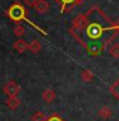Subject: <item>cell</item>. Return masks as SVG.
<instances>
[{
  "label": "cell",
  "instance_id": "cell-1",
  "mask_svg": "<svg viewBox=\"0 0 119 121\" xmlns=\"http://www.w3.org/2000/svg\"><path fill=\"white\" fill-rule=\"evenodd\" d=\"M6 15L14 23H18V24H19V22L26 21V18H27L26 17V8L22 4H19V3H14V4H12L9 6L8 10H6Z\"/></svg>",
  "mask_w": 119,
  "mask_h": 121
},
{
  "label": "cell",
  "instance_id": "cell-2",
  "mask_svg": "<svg viewBox=\"0 0 119 121\" xmlns=\"http://www.w3.org/2000/svg\"><path fill=\"white\" fill-rule=\"evenodd\" d=\"M104 32H106V28H104L100 23H90L86 27V35L87 37L92 40L91 42H97L96 40H100V38L104 36Z\"/></svg>",
  "mask_w": 119,
  "mask_h": 121
},
{
  "label": "cell",
  "instance_id": "cell-3",
  "mask_svg": "<svg viewBox=\"0 0 119 121\" xmlns=\"http://www.w3.org/2000/svg\"><path fill=\"white\" fill-rule=\"evenodd\" d=\"M19 91H21V87L15 83L14 80H9L6 82L3 87V92H4L8 97H13V96H18Z\"/></svg>",
  "mask_w": 119,
  "mask_h": 121
},
{
  "label": "cell",
  "instance_id": "cell-4",
  "mask_svg": "<svg viewBox=\"0 0 119 121\" xmlns=\"http://www.w3.org/2000/svg\"><path fill=\"white\" fill-rule=\"evenodd\" d=\"M13 48L17 52H19V54H22V52H24L28 48V43L24 40H22V38H18V40L13 43Z\"/></svg>",
  "mask_w": 119,
  "mask_h": 121
},
{
  "label": "cell",
  "instance_id": "cell-5",
  "mask_svg": "<svg viewBox=\"0 0 119 121\" xmlns=\"http://www.w3.org/2000/svg\"><path fill=\"white\" fill-rule=\"evenodd\" d=\"M33 8L37 10L38 13H41V14H44L50 9V5H49V3L46 1V0H37V3L35 4Z\"/></svg>",
  "mask_w": 119,
  "mask_h": 121
},
{
  "label": "cell",
  "instance_id": "cell-6",
  "mask_svg": "<svg viewBox=\"0 0 119 121\" xmlns=\"http://www.w3.org/2000/svg\"><path fill=\"white\" fill-rule=\"evenodd\" d=\"M55 97H57V94H55L54 89H50V88H49V89H45L44 92H42V99L48 103H51L52 101L55 99Z\"/></svg>",
  "mask_w": 119,
  "mask_h": 121
},
{
  "label": "cell",
  "instance_id": "cell-7",
  "mask_svg": "<svg viewBox=\"0 0 119 121\" xmlns=\"http://www.w3.org/2000/svg\"><path fill=\"white\" fill-rule=\"evenodd\" d=\"M6 106L9 107L10 110H15L17 107L21 104V101H19L18 96H13V97H8L6 98Z\"/></svg>",
  "mask_w": 119,
  "mask_h": 121
},
{
  "label": "cell",
  "instance_id": "cell-8",
  "mask_svg": "<svg viewBox=\"0 0 119 121\" xmlns=\"http://www.w3.org/2000/svg\"><path fill=\"white\" fill-rule=\"evenodd\" d=\"M99 116H100L101 119H104V120H108V119H110V117L113 116V111H111L110 107L102 106L101 108L99 110Z\"/></svg>",
  "mask_w": 119,
  "mask_h": 121
},
{
  "label": "cell",
  "instance_id": "cell-9",
  "mask_svg": "<svg viewBox=\"0 0 119 121\" xmlns=\"http://www.w3.org/2000/svg\"><path fill=\"white\" fill-rule=\"evenodd\" d=\"M28 50L31 51V52H33V54L40 52V50H41V43H40V41H37V40L31 41L28 43Z\"/></svg>",
  "mask_w": 119,
  "mask_h": 121
},
{
  "label": "cell",
  "instance_id": "cell-10",
  "mask_svg": "<svg viewBox=\"0 0 119 121\" xmlns=\"http://www.w3.org/2000/svg\"><path fill=\"white\" fill-rule=\"evenodd\" d=\"M81 79H82V82H85V83H90V82L94 79V74H92L91 70L85 69L81 73Z\"/></svg>",
  "mask_w": 119,
  "mask_h": 121
},
{
  "label": "cell",
  "instance_id": "cell-11",
  "mask_svg": "<svg viewBox=\"0 0 119 121\" xmlns=\"http://www.w3.org/2000/svg\"><path fill=\"white\" fill-rule=\"evenodd\" d=\"M31 121H48V117L44 112L41 111H36L33 115L31 116Z\"/></svg>",
  "mask_w": 119,
  "mask_h": 121
},
{
  "label": "cell",
  "instance_id": "cell-12",
  "mask_svg": "<svg viewBox=\"0 0 119 121\" xmlns=\"http://www.w3.org/2000/svg\"><path fill=\"white\" fill-rule=\"evenodd\" d=\"M109 52L113 57H119V43H113L109 47Z\"/></svg>",
  "mask_w": 119,
  "mask_h": 121
},
{
  "label": "cell",
  "instance_id": "cell-13",
  "mask_svg": "<svg viewBox=\"0 0 119 121\" xmlns=\"http://www.w3.org/2000/svg\"><path fill=\"white\" fill-rule=\"evenodd\" d=\"M13 32H14V35L17 36V37H21V36L24 35L26 29H24V27H23V26H21V24H17V26L14 27V29H13Z\"/></svg>",
  "mask_w": 119,
  "mask_h": 121
},
{
  "label": "cell",
  "instance_id": "cell-14",
  "mask_svg": "<svg viewBox=\"0 0 119 121\" xmlns=\"http://www.w3.org/2000/svg\"><path fill=\"white\" fill-rule=\"evenodd\" d=\"M57 1L62 4V12H64V10H65V8H67L68 5L76 4V0H57Z\"/></svg>",
  "mask_w": 119,
  "mask_h": 121
},
{
  "label": "cell",
  "instance_id": "cell-15",
  "mask_svg": "<svg viewBox=\"0 0 119 121\" xmlns=\"http://www.w3.org/2000/svg\"><path fill=\"white\" fill-rule=\"evenodd\" d=\"M48 121H64L59 115H51L50 117H48Z\"/></svg>",
  "mask_w": 119,
  "mask_h": 121
},
{
  "label": "cell",
  "instance_id": "cell-16",
  "mask_svg": "<svg viewBox=\"0 0 119 121\" xmlns=\"http://www.w3.org/2000/svg\"><path fill=\"white\" fill-rule=\"evenodd\" d=\"M23 3L28 6H35V4L37 3V0H23Z\"/></svg>",
  "mask_w": 119,
  "mask_h": 121
},
{
  "label": "cell",
  "instance_id": "cell-17",
  "mask_svg": "<svg viewBox=\"0 0 119 121\" xmlns=\"http://www.w3.org/2000/svg\"><path fill=\"white\" fill-rule=\"evenodd\" d=\"M114 26H115V28H117V31H119V19H117V21H115Z\"/></svg>",
  "mask_w": 119,
  "mask_h": 121
}]
</instances>
